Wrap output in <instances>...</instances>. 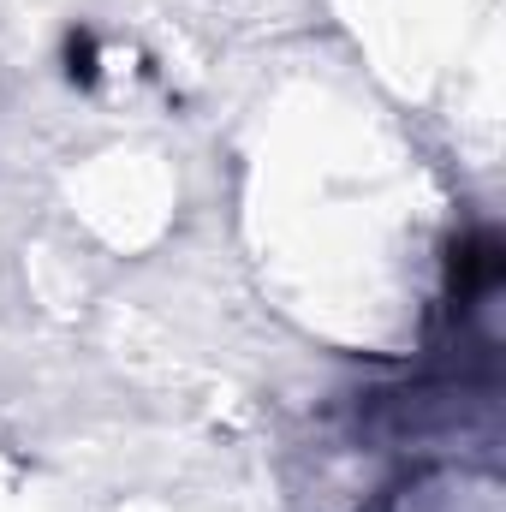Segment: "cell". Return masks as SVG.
I'll use <instances>...</instances> for the list:
<instances>
[{"instance_id":"1","label":"cell","mask_w":506,"mask_h":512,"mask_svg":"<svg viewBox=\"0 0 506 512\" xmlns=\"http://www.w3.org/2000/svg\"><path fill=\"white\" fill-rule=\"evenodd\" d=\"M495 280H501V239L495 233H471L465 245H453V262H447L453 310H471L483 292H495Z\"/></svg>"},{"instance_id":"2","label":"cell","mask_w":506,"mask_h":512,"mask_svg":"<svg viewBox=\"0 0 506 512\" xmlns=\"http://www.w3.org/2000/svg\"><path fill=\"white\" fill-rule=\"evenodd\" d=\"M96 30H66V78L78 84V90H90L96 84Z\"/></svg>"}]
</instances>
